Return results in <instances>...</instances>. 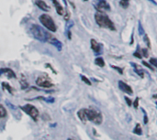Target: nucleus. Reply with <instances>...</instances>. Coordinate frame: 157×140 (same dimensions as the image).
I'll return each mask as SVG.
<instances>
[{"label":"nucleus","instance_id":"nucleus-1","mask_svg":"<svg viewBox=\"0 0 157 140\" xmlns=\"http://www.w3.org/2000/svg\"><path fill=\"white\" fill-rule=\"evenodd\" d=\"M29 32L34 39L41 42H47L53 38V36L49 32H47L42 27L36 24L31 25V27L29 29Z\"/></svg>","mask_w":157,"mask_h":140},{"label":"nucleus","instance_id":"nucleus-2","mask_svg":"<svg viewBox=\"0 0 157 140\" xmlns=\"http://www.w3.org/2000/svg\"><path fill=\"white\" fill-rule=\"evenodd\" d=\"M95 20L99 27L109 29L110 30H114V31L116 30L114 23L111 21L109 16H107L106 14L101 13V12H97V13H96V15H95Z\"/></svg>","mask_w":157,"mask_h":140},{"label":"nucleus","instance_id":"nucleus-3","mask_svg":"<svg viewBox=\"0 0 157 140\" xmlns=\"http://www.w3.org/2000/svg\"><path fill=\"white\" fill-rule=\"evenodd\" d=\"M85 113H86V120L91 121L92 123L96 124V125H101L103 122V116L100 112L95 110V109H85Z\"/></svg>","mask_w":157,"mask_h":140},{"label":"nucleus","instance_id":"nucleus-4","mask_svg":"<svg viewBox=\"0 0 157 140\" xmlns=\"http://www.w3.org/2000/svg\"><path fill=\"white\" fill-rule=\"evenodd\" d=\"M39 20L41 23L42 24V26L46 28L48 30L52 31V32H55V31L57 30V27H56V25L51 16H49L47 14H42L41 15Z\"/></svg>","mask_w":157,"mask_h":140},{"label":"nucleus","instance_id":"nucleus-5","mask_svg":"<svg viewBox=\"0 0 157 140\" xmlns=\"http://www.w3.org/2000/svg\"><path fill=\"white\" fill-rule=\"evenodd\" d=\"M20 108L22 111H24L28 116H29L31 118H32L35 122H37L38 118H39V111H38V109L35 106L31 105V104H26L24 106H21Z\"/></svg>","mask_w":157,"mask_h":140},{"label":"nucleus","instance_id":"nucleus-6","mask_svg":"<svg viewBox=\"0 0 157 140\" xmlns=\"http://www.w3.org/2000/svg\"><path fill=\"white\" fill-rule=\"evenodd\" d=\"M95 8H97V12L104 13V11H109L110 9L109 5L106 0H95Z\"/></svg>","mask_w":157,"mask_h":140},{"label":"nucleus","instance_id":"nucleus-7","mask_svg":"<svg viewBox=\"0 0 157 140\" xmlns=\"http://www.w3.org/2000/svg\"><path fill=\"white\" fill-rule=\"evenodd\" d=\"M36 84L38 86H40L41 88H45V89L51 88L53 86V84L47 77H39L36 80Z\"/></svg>","mask_w":157,"mask_h":140},{"label":"nucleus","instance_id":"nucleus-8","mask_svg":"<svg viewBox=\"0 0 157 140\" xmlns=\"http://www.w3.org/2000/svg\"><path fill=\"white\" fill-rule=\"evenodd\" d=\"M118 88H120V90H121V92L125 93H128L130 95H131L133 93V90L132 88H131L129 84H127L126 82L123 81H118Z\"/></svg>","mask_w":157,"mask_h":140},{"label":"nucleus","instance_id":"nucleus-9","mask_svg":"<svg viewBox=\"0 0 157 140\" xmlns=\"http://www.w3.org/2000/svg\"><path fill=\"white\" fill-rule=\"evenodd\" d=\"M90 43H91V49H93V52H95L96 54H101V52H102L101 45H100V44L94 39H92L90 40Z\"/></svg>","mask_w":157,"mask_h":140},{"label":"nucleus","instance_id":"nucleus-10","mask_svg":"<svg viewBox=\"0 0 157 140\" xmlns=\"http://www.w3.org/2000/svg\"><path fill=\"white\" fill-rule=\"evenodd\" d=\"M1 74H4L6 76H8V77L10 78V79L16 78V74L11 69H8V68L1 69V70H0V75H1Z\"/></svg>","mask_w":157,"mask_h":140},{"label":"nucleus","instance_id":"nucleus-11","mask_svg":"<svg viewBox=\"0 0 157 140\" xmlns=\"http://www.w3.org/2000/svg\"><path fill=\"white\" fill-rule=\"evenodd\" d=\"M130 65L134 68V72L140 76L141 78H143L144 77V72H143V70L138 65V64H135L134 62H130Z\"/></svg>","mask_w":157,"mask_h":140},{"label":"nucleus","instance_id":"nucleus-12","mask_svg":"<svg viewBox=\"0 0 157 140\" xmlns=\"http://www.w3.org/2000/svg\"><path fill=\"white\" fill-rule=\"evenodd\" d=\"M36 5H37L38 8H39L40 9H41V10H43V11H49V9H50L49 6L44 1H43V0H37Z\"/></svg>","mask_w":157,"mask_h":140},{"label":"nucleus","instance_id":"nucleus-13","mask_svg":"<svg viewBox=\"0 0 157 140\" xmlns=\"http://www.w3.org/2000/svg\"><path fill=\"white\" fill-rule=\"evenodd\" d=\"M53 5H54V8L56 9V12L59 14V15H64V9L62 8V7L61 6V4L57 1V0H52Z\"/></svg>","mask_w":157,"mask_h":140},{"label":"nucleus","instance_id":"nucleus-14","mask_svg":"<svg viewBox=\"0 0 157 140\" xmlns=\"http://www.w3.org/2000/svg\"><path fill=\"white\" fill-rule=\"evenodd\" d=\"M49 42L51 43V44H53V46H55L56 49H57L58 50H62V44L57 39H55V38L53 37L52 39L49 40Z\"/></svg>","mask_w":157,"mask_h":140},{"label":"nucleus","instance_id":"nucleus-15","mask_svg":"<svg viewBox=\"0 0 157 140\" xmlns=\"http://www.w3.org/2000/svg\"><path fill=\"white\" fill-rule=\"evenodd\" d=\"M77 116L78 118L82 121L83 123H86V113H85V109H81L77 112Z\"/></svg>","mask_w":157,"mask_h":140},{"label":"nucleus","instance_id":"nucleus-16","mask_svg":"<svg viewBox=\"0 0 157 140\" xmlns=\"http://www.w3.org/2000/svg\"><path fill=\"white\" fill-rule=\"evenodd\" d=\"M133 133L136 134V135H138V136H142V126H141V125L139 123L136 124V125L134 127V130H133Z\"/></svg>","mask_w":157,"mask_h":140},{"label":"nucleus","instance_id":"nucleus-17","mask_svg":"<svg viewBox=\"0 0 157 140\" xmlns=\"http://www.w3.org/2000/svg\"><path fill=\"white\" fill-rule=\"evenodd\" d=\"M95 64L99 66V67H104L105 66V61H104L103 58H101V57H97V58L95 60Z\"/></svg>","mask_w":157,"mask_h":140},{"label":"nucleus","instance_id":"nucleus-18","mask_svg":"<svg viewBox=\"0 0 157 140\" xmlns=\"http://www.w3.org/2000/svg\"><path fill=\"white\" fill-rule=\"evenodd\" d=\"M7 116V110L4 107V105L0 104V118H4Z\"/></svg>","mask_w":157,"mask_h":140},{"label":"nucleus","instance_id":"nucleus-19","mask_svg":"<svg viewBox=\"0 0 157 140\" xmlns=\"http://www.w3.org/2000/svg\"><path fill=\"white\" fill-rule=\"evenodd\" d=\"M130 5V0H121L120 1V6L123 8H128Z\"/></svg>","mask_w":157,"mask_h":140},{"label":"nucleus","instance_id":"nucleus-20","mask_svg":"<svg viewBox=\"0 0 157 140\" xmlns=\"http://www.w3.org/2000/svg\"><path fill=\"white\" fill-rule=\"evenodd\" d=\"M2 86H3L4 89H6V90H7V91H8V93H13V89H12V87H11L8 84H7V82H3V84H2Z\"/></svg>","mask_w":157,"mask_h":140},{"label":"nucleus","instance_id":"nucleus-21","mask_svg":"<svg viewBox=\"0 0 157 140\" xmlns=\"http://www.w3.org/2000/svg\"><path fill=\"white\" fill-rule=\"evenodd\" d=\"M143 40H144V41H145L148 49H151V42H150V40H149V38H148V35H147V34H144V35H143Z\"/></svg>","mask_w":157,"mask_h":140},{"label":"nucleus","instance_id":"nucleus-22","mask_svg":"<svg viewBox=\"0 0 157 140\" xmlns=\"http://www.w3.org/2000/svg\"><path fill=\"white\" fill-rule=\"evenodd\" d=\"M142 113L144 114V116H143V123L145 124V125H147V124H148V122H149V120H148V116H147V114H146L145 110H144L143 108H142Z\"/></svg>","mask_w":157,"mask_h":140},{"label":"nucleus","instance_id":"nucleus-23","mask_svg":"<svg viewBox=\"0 0 157 140\" xmlns=\"http://www.w3.org/2000/svg\"><path fill=\"white\" fill-rule=\"evenodd\" d=\"M81 80H82L85 84H86L87 85H91L92 84H91V81L88 80V78H86V76H84V75H81Z\"/></svg>","mask_w":157,"mask_h":140},{"label":"nucleus","instance_id":"nucleus-24","mask_svg":"<svg viewBox=\"0 0 157 140\" xmlns=\"http://www.w3.org/2000/svg\"><path fill=\"white\" fill-rule=\"evenodd\" d=\"M150 63H151V65H152V66H154V67L157 68V59L151 58L150 59Z\"/></svg>","mask_w":157,"mask_h":140},{"label":"nucleus","instance_id":"nucleus-25","mask_svg":"<svg viewBox=\"0 0 157 140\" xmlns=\"http://www.w3.org/2000/svg\"><path fill=\"white\" fill-rule=\"evenodd\" d=\"M111 68H113L114 70H116V71L118 72V73H121V74H123V70L121 69V68H120V67H118V66H114V65H111L110 66Z\"/></svg>","mask_w":157,"mask_h":140},{"label":"nucleus","instance_id":"nucleus-26","mask_svg":"<svg viewBox=\"0 0 157 140\" xmlns=\"http://www.w3.org/2000/svg\"><path fill=\"white\" fill-rule=\"evenodd\" d=\"M139 102H140V98L139 97H137L134 102H133V107L135 108V109H137L138 107H139Z\"/></svg>","mask_w":157,"mask_h":140},{"label":"nucleus","instance_id":"nucleus-27","mask_svg":"<svg viewBox=\"0 0 157 140\" xmlns=\"http://www.w3.org/2000/svg\"><path fill=\"white\" fill-rule=\"evenodd\" d=\"M138 29H139V34L140 35H144L145 33H144V30H143V29H142V23L139 21V27H138Z\"/></svg>","mask_w":157,"mask_h":140},{"label":"nucleus","instance_id":"nucleus-28","mask_svg":"<svg viewBox=\"0 0 157 140\" xmlns=\"http://www.w3.org/2000/svg\"><path fill=\"white\" fill-rule=\"evenodd\" d=\"M142 64L144 65V66H146L148 69H150L151 71H154V69H153V67L151 65V64H149L148 62H146V61H142Z\"/></svg>","mask_w":157,"mask_h":140},{"label":"nucleus","instance_id":"nucleus-29","mask_svg":"<svg viewBox=\"0 0 157 140\" xmlns=\"http://www.w3.org/2000/svg\"><path fill=\"white\" fill-rule=\"evenodd\" d=\"M20 84H21V88H22V89H26V88L29 87V84H28L26 81H21Z\"/></svg>","mask_w":157,"mask_h":140},{"label":"nucleus","instance_id":"nucleus-30","mask_svg":"<svg viewBox=\"0 0 157 140\" xmlns=\"http://www.w3.org/2000/svg\"><path fill=\"white\" fill-rule=\"evenodd\" d=\"M125 101H126V103H127V104H128L129 106H131V105H132V102H131V100H130L129 97L125 96Z\"/></svg>","mask_w":157,"mask_h":140},{"label":"nucleus","instance_id":"nucleus-31","mask_svg":"<svg viewBox=\"0 0 157 140\" xmlns=\"http://www.w3.org/2000/svg\"><path fill=\"white\" fill-rule=\"evenodd\" d=\"M133 55H134V57H137L138 59H142V55L139 52H138V50L133 53Z\"/></svg>","mask_w":157,"mask_h":140},{"label":"nucleus","instance_id":"nucleus-32","mask_svg":"<svg viewBox=\"0 0 157 140\" xmlns=\"http://www.w3.org/2000/svg\"><path fill=\"white\" fill-rule=\"evenodd\" d=\"M142 53L143 55V57H148V52L146 49H142Z\"/></svg>","mask_w":157,"mask_h":140},{"label":"nucleus","instance_id":"nucleus-33","mask_svg":"<svg viewBox=\"0 0 157 140\" xmlns=\"http://www.w3.org/2000/svg\"><path fill=\"white\" fill-rule=\"evenodd\" d=\"M149 1H151V2H152V3H153L154 5H157V3H156V2L154 1V0H149Z\"/></svg>","mask_w":157,"mask_h":140},{"label":"nucleus","instance_id":"nucleus-34","mask_svg":"<svg viewBox=\"0 0 157 140\" xmlns=\"http://www.w3.org/2000/svg\"><path fill=\"white\" fill-rule=\"evenodd\" d=\"M64 1V3L65 4V6H67V0H62Z\"/></svg>","mask_w":157,"mask_h":140},{"label":"nucleus","instance_id":"nucleus-35","mask_svg":"<svg viewBox=\"0 0 157 140\" xmlns=\"http://www.w3.org/2000/svg\"><path fill=\"white\" fill-rule=\"evenodd\" d=\"M153 98H157V94H154V95H153Z\"/></svg>","mask_w":157,"mask_h":140},{"label":"nucleus","instance_id":"nucleus-36","mask_svg":"<svg viewBox=\"0 0 157 140\" xmlns=\"http://www.w3.org/2000/svg\"><path fill=\"white\" fill-rule=\"evenodd\" d=\"M84 1H87V0H84Z\"/></svg>","mask_w":157,"mask_h":140},{"label":"nucleus","instance_id":"nucleus-37","mask_svg":"<svg viewBox=\"0 0 157 140\" xmlns=\"http://www.w3.org/2000/svg\"><path fill=\"white\" fill-rule=\"evenodd\" d=\"M156 104H157V103H156Z\"/></svg>","mask_w":157,"mask_h":140}]
</instances>
